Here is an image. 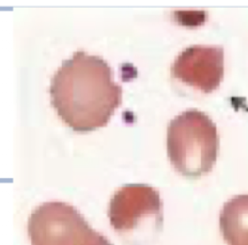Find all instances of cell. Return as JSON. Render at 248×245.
I'll list each match as a JSON object with an SVG mask.
<instances>
[{
  "label": "cell",
  "instance_id": "8992f818",
  "mask_svg": "<svg viewBox=\"0 0 248 245\" xmlns=\"http://www.w3.org/2000/svg\"><path fill=\"white\" fill-rule=\"evenodd\" d=\"M219 225L228 245H248V194L234 196L223 205Z\"/></svg>",
  "mask_w": 248,
  "mask_h": 245
},
{
  "label": "cell",
  "instance_id": "7a4b0ae2",
  "mask_svg": "<svg viewBox=\"0 0 248 245\" xmlns=\"http://www.w3.org/2000/svg\"><path fill=\"white\" fill-rule=\"evenodd\" d=\"M219 151V136L211 118L198 109H188L168 125L167 152L175 170L197 178L211 171Z\"/></svg>",
  "mask_w": 248,
  "mask_h": 245
},
{
  "label": "cell",
  "instance_id": "5b68a950",
  "mask_svg": "<svg viewBox=\"0 0 248 245\" xmlns=\"http://www.w3.org/2000/svg\"><path fill=\"white\" fill-rule=\"evenodd\" d=\"M171 74L185 84L203 93H211L224 77V48L219 46H191L175 58Z\"/></svg>",
  "mask_w": 248,
  "mask_h": 245
},
{
  "label": "cell",
  "instance_id": "6da1fadb",
  "mask_svg": "<svg viewBox=\"0 0 248 245\" xmlns=\"http://www.w3.org/2000/svg\"><path fill=\"white\" fill-rule=\"evenodd\" d=\"M49 94L53 108L72 130L89 132L107 125L121 103L122 88L102 57L78 50L53 75Z\"/></svg>",
  "mask_w": 248,
  "mask_h": 245
},
{
  "label": "cell",
  "instance_id": "277c9868",
  "mask_svg": "<svg viewBox=\"0 0 248 245\" xmlns=\"http://www.w3.org/2000/svg\"><path fill=\"white\" fill-rule=\"evenodd\" d=\"M162 200L159 192L142 184H126L111 197L108 216L111 227L119 234L133 232L147 218L161 223Z\"/></svg>",
  "mask_w": 248,
  "mask_h": 245
},
{
  "label": "cell",
  "instance_id": "3957f363",
  "mask_svg": "<svg viewBox=\"0 0 248 245\" xmlns=\"http://www.w3.org/2000/svg\"><path fill=\"white\" fill-rule=\"evenodd\" d=\"M27 232L31 245H113L79 211L62 201L37 206L29 216Z\"/></svg>",
  "mask_w": 248,
  "mask_h": 245
}]
</instances>
